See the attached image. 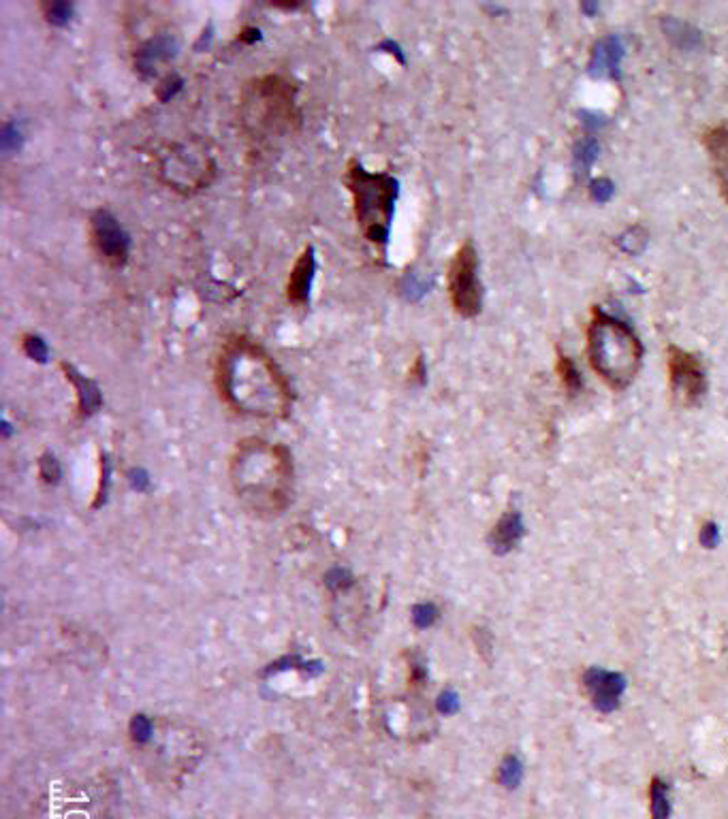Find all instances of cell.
<instances>
[{"label": "cell", "instance_id": "cell-1", "mask_svg": "<svg viewBox=\"0 0 728 819\" xmlns=\"http://www.w3.org/2000/svg\"><path fill=\"white\" fill-rule=\"evenodd\" d=\"M214 380L220 399L242 416L263 421L287 419L293 389L276 359L250 335L233 333L220 344Z\"/></svg>", "mask_w": 728, "mask_h": 819}, {"label": "cell", "instance_id": "cell-2", "mask_svg": "<svg viewBox=\"0 0 728 819\" xmlns=\"http://www.w3.org/2000/svg\"><path fill=\"white\" fill-rule=\"evenodd\" d=\"M231 487L252 515L278 517L293 497V455L287 446L261 438L237 442L229 463Z\"/></svg>", "mask_w": 728, "mask_h": 819}, {"label": "cell", "instance_id": "cell-3", "mask_svg": "<svg viewBox=\"0 0 728 819\" xmlns=\"http://www.w3.org/2000/svg\"><path fill=\"white\" fill-rule=\"evenodd\" d=\"M304 116L297 86L278 73L252 77L240 94V124L248 141L259 148L297 135Z\"/></svg>", "mask_w": 728, "mask_h": 819}, {"label": "cell", "instance_id": "cell-4", "mask_svg": "<svg viewBox=\"0 0 728 819\" xmlns=\"http://www.w3.org/2000/svg\"><path fill=\"white\" fill-rule=\"evenodd\" d=\"M585 355L592 372L613 391H624L637 380L643 365V344L624 320L598 308L585 329Z\"/></svg>", "mask_w": 728, "mask_h": 819}, {"label": "cell", "instance_id": "cell-5", "mask_svg": "<svg viewBox=\"0 0 728 819\" xmlns=\"http://www.w3.org/2000/svg\"><path fill=\"white\" fill-rule=\"evenodd\" d=\"M342 182L351 192L357 227L374 248L385 254L400 182L387 171H368L357 158L348 160Z\"/></svg>", "mask_w": 728, "mask_h": 819}, {"label": "cell", "instance_id": "cell-6", "mask_svg": "<svg viewBox=\"0 0 728 819\" xmlns=\"http://www.w3.org/2000/svg\"><path fill=\"white\" fill-rule=\"evenodd\" d=\"M156 175L169 190L197 195L210 188L218 175L216 158L199 137L171 141L156 152Z\"/></svg>", "mask_w": 728, "mask_h": 819}, {"label": "cell", "instance_id": "cell-7", "mask_svg": "<svg viewBox=\"0 0 728 819\" xmlns=\"http://www.w3.org/2000/svg\"><path fill=\"white\" fill-rule=\"evenodd\" d=\"M449 301L457 316L474 318L483 310V284L479 278V254L472 242H464L449 263Z\"/></svg>", "mask_w": 728, "mask_h": 819}, {"label": "cell", "instance_id": "cell-8", "mask_svg": "<svg viewBox=\"0 0 728 819\" xmlns=\"http://www.w3.org/2000/svg\"><path fill=\"white\" fill-rule=\"evenodd\" d=\"M667 380L669 391L679 408H696L701 404L709 389L705 365L699 355L682 348L667 346Z\"/></svg>", "mask_w": 728, "mask_h": 819}, {"label": "cell", "instance_id": "cell-9", "mask_svg": "<svg viewBox=\"0 0 728 819\" xmlns=\"http://www.w3.org/2000/svg\"><path fill=\"white\" fill-rule=\"evenodd\" d=\"M88 237L94 254L101 263L112 269H120L129 261L131 239L120 227V222L107 210H97L88 220Z\"/></svg>", "mask_w": 728, "mask_h": 819}, {"label": "cell", "instance_id": "cell-10", "mask_svg": "<svg viewBox=\"0 0 728 819\" xmlns=\"http://www.w3.org/2000/svg\"><path fill=\"white\" fill-rule=\"evenodd\" d=\"M583 689L590 702L600 713H613L620 706L622 694L626 692V679L620 672L592 666L583 672Z\"/></svg>", "mask_w": 728, "mask_h": 819}, {"label": "cell", "instance_id": "cell-11", "mask_svg": "<svg viewBox=\"0 0 728 819\" xmlns=\"http://www.w3.org/2000/svg\"><path fill=\"white\" fill-rule=\"evenodd\" d=\"M703 146L709 156V165L711 171H714L720 195L728 205V120L707 128L703 135Z\"/></svg>", "mask_w": 728, "mask_h": 819}, {"label": "cell", "instance_id": "cell-12", "mask_svg": "<svg viewBox=\"0 0 728 819\" xmlns=\"http://www.w3.org/2000/svg\"><path fill=\"white\" fill-rule=\"evenodd\" d=\"M178 52V41L173 39L169 32H158L152 39L141 43L135 54H133V64L135 71L144 77L154 75L161 64L169 62Z\"/></svg>", "mask_w": 728, "mask_h": 819}, {"label": "cell", "instance_id": "cell-13", "mask_svg": "<svg viewBox=\"0 0 728 819\" xmlns=\"http://www.w3.org/2000/svg\"><path fill=\"white\" fill-rule=\"evenodd\" d=\"M316 273V254L312 246H306L293 263L287 282V299L293 308H306L310 303V288Z\"/></svg>", "mask_w": 728, "mask_h": 819}, {"label": "cell", "instance_id": "cell-14", "mask_svg": "<svg viewBox=\"0 0 728 819\" xmlns=\"http://www.w3.org/2000/svg\"><path fill=\"white\" fill-rule=\"evenodd\" d=\"M60 369H62V374H65V378L73 384V389H75L77 416H79V419H88V416H92L103 404L101 389L90 378H86L84 374H79L71 363H60Z\"/></svg>", "mask_w": 728, "mask_h": 819}, {"label": "cell", "instance_id": "cell-15", "mask_svg": "<svg viewBox=\"0 0 728 819\" xmlns=\"http://www.w3.org/2000/svg\"><path fill=\"white\" fill-rule=\"evenodd\" d=\"M521 538H524V519H521L517 510H509L504 512L492 532H489L487 542L489 549L496 555H509Z\"/></svg>", "mask_w": 728, "mask_h": 819}, {"label": "cell", "instance_id": "cell-16", "mask_svg": "<svg viewBox=\"0 0 728 819\" xmlns=\"http://www.w3.org/2000/svg\"><path fill=\"white\" fill-rule=\"evenodd\" d=\"M652 819H671V790L664 779L654 777L650 785Z\"/></svg>", "mask_w": 728, "mask_h": 819}, {"label": "cell", "instance_id": "cell-17", "mask_svg": "<svg viewBox=\"0 0 728 819\" xmlns=\"http://www.w3.org/2000/svg\"><path fill=\"white\" fill-rule=\"evenodd\" d=\"M556 374L562 382V387L568 395H577L583 387V380L579 369L575 365V361L571 357H566L564 352H558V361H556Z\"/></svg>", "mask_w": 728, "mask_h": 819}, {"label": "cell", "instance_id": "cell-18", "mask_svg": "<svg viewBox=\"0 0 728 819\" xmlns=\"http://www.w3.org/2000/svg\"><path fill=\"white\" fill-rule=\"evenodd\" d=\"M521 779H524V764H521V760L513 756V753H509V756L500 762L498 781L506 790H515Z\"/></svg>", "mask_w": 728, "mask_h": 819}, {"label": "cell", "instance_id": "cell-19", "mask_svg": "<svg viewBox=\"0 0 728 819\" xmlns=\"http://www.w3.org/2000/svg\"><path fill=\"white\" fill-rule=\"evenodd\" d=\"M20 346H22V350H24V355H26L28 359L37 361V363H45V361H47V355H50V350H47V346H45V342H43V337H39V335H35V333H24V335L20 337Z\"/></svg>", "mask_w": 728, "mask_h": 819}, {"label": "cell", "instance_id": "cell-20", "mask_svg": "<svg viewBox=\"0 0 728 819\" xmlns=\"http://www.w3.org/2000/svg\"><path fill=\"white\" fill-rule=\"evenodd\" d=\"M41 11H43V18H45L47 24L65 26L71 20L73 5H69V3H43Z\"/></svg>", "mask_w": 728, "mask_h": 819}, {"label": "cell", "instance_id": "cell-21", "mask_svg": "<svg viewBox=\"0 0 728 819\" xmlns=\"http://www.w3.org/2000/svg\"><path fill=\"white\" fill-rule=\"evenodd\" d=\"M154 728H156V726H154V721H152L150 717H146V715H135V717L131 719V728H129L133 743H135V745H148L152 734H154Z\"/></svg>", "mask_w": 728, "mask_h": 819}, {"label": "cell", "instance_id": "cell-22", "mask_svg": "<svg viewBox=\"0 0 728 819\" xmlns=\"http://www.w3.org/2000/svg\"><path fill=\"white\" fill-rule=\"evenodd\" d=\"M413 623L417 625L419 630H425V628H432V625L436 623V619H438V608L432 604V602H423V604H415L413 606Z\"/></svg>", "mask_w": 728, "mask_h": 819}, {"label": "cell", "instance_id": "cell-23", "mask_svg": "<svg viewBox=\"0 0 728 819\" xmlns=\"http://www.w3.org/2000/svg\"><path fill=\"white\" fill-rule=\"evenodd\" d=\"M39 474H41V478L45 480V483H58V478H60V465H58V461H56L54 455L45 453V455L39 459Z\"/></svg>", "mask_w": 728, "mask_h": 819}, {"label": "cell", "instance_id": "cell-24", "mask_svg": "<svg viewBox=\"0 0 728 819\" xmlns=\"http://www.w3.org/2000/svg\"><path fill=\"white\" fill-rule=\"evenodd\" d=\"M436 709L442 713V715H453V713H457L460 711V696H457L453 689H445V692H442L440 696H438V700H436Z\"/></svg>", "mask_w": 728, "mask_h": 819}, {"label": "cell", "instance_id": "cell-25", "mask_svg": "<svg viewBox=\"0 0 728 819\" xmlns=\"http://www.w3.org/2000/svg\"><path fill=\"white\" fill-rule=\"evenodd\" d=\"M182 88V79L176 75V73H171V75H167L161 84H158V88H156V94H158V99L161 101H169L173 94H176L178 90Z\"/></svg>", "mask_w": 728, "mask_h": 819}, {"label": "cell", "instance_id": "cell-26", "mask_svg": "<svg viewBox=\"0 0 728 819\" xmlns=\"http://www.w3.org/2000/svg\"><path fill=\"white\" fill-rule=\"evenodd\" d=\"M699 542L705 549H716L720 544V527L716 523H705L699 532Z\"/></svg>", "mask_w": 728, "mask_h": 819}, {"label": "cell", "instance_id": "cell-27", "mask_svg": "<svg viewBox=\"0 0 728 819\" xmlns=\"http://www.w3.org/2000/svg\"><path fill=\"white\" fill-rule=\"evenodd\" d=\"M472 638H474V645H477V649L485 655V660H487V653H492V647H494L492 636H489V632L483 628H474Z\"/></svg>", "mask_w": 728, "mask_h": 819}, {"label": "cell", "instance_id": "cell-28", "mask_svg": "<svg viewBox=\"0 0 728 819\" xmlns=\"http://www.w3.org/2000/svg\"><path fill=\"white\" fill-rule=\"evenodd\" d=\"M410 376L417 378L419 382H425V363H423V357H417V359H415L413 367H410Z\"/></svg>", "mask_w": 728, "mask_h": 819}, {"label": "cell", "instance_id": "cell-29", "mask_svg": "<svg viewBox=\"0 0 728 819\" xmlns=\"http://www.w3.org/2000/svg\"><path fill=\"white\" fill-rule=\"evenodd\" d=\"M259 37H261L259 28H244L240 32V41L242 43H255V41H259Z\"/></svg>", "mask_w": 728, "mask_h": 819}]
</instances>
